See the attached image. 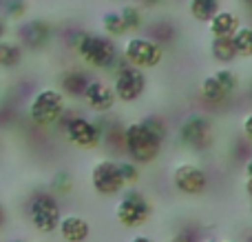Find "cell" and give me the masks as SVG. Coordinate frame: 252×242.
Instances as JSON below:
<instances>
[{
  "label": "cell",
  "instance_id": "1",
  "mask_svg": "<svg viewBox=\"0 0 252 242\" xmlns=\"http://www.w3.org/2000/svg\"><path fill=\"white\" fill-rule=\"evenodd\" d=\"M75 53L80 56V60L84 65L93 67V69H102V71H113L120 65V51L118 44L113 38L104 34H91V31H80L75 34L73 42Z\"/></svg>",
  "mask_w": 252,
  "mask_h": 242
},
{
  "label": "cell",
  "instance_id": "2",
  "mask_svg": "<svg viewBox=\"0 0 252 242\" xmlns=\"http://www.w3.org/2000/svg\"><path fill=\"white\" fill-rule=\"evenodd\" d=\"M27 114H29L31 122L38 127H53L66 114V98L62 96L60 89L44 87L33 93L29 107H27Z\"/></svg>",
  "mask_w": 252,
  "mask_h": 242
},
{
  "label": "cell",
  "instance_id": "3",
  "mask_svg": "<svg viewBox=\"0 0 252 242\" xmlns=\"http://www.w3.org/2000/svg\"><path fill=\"white\" fill-rule=\"evenodd\" d=\"M164 142L157 140L142 122H130L124 127V151L128 156L130 162L139 164H151L157 160Z\"/></svg>",
  "mask_w": 252,
  "mask_h": 242
},
{
  "label": "cell",
  "instance_id": "4",
  "mask_svg": "<svg viewBox=\"0 0 252 242\" xmlns=\"http://www.w3.org/2000/svg\"><path fill=\"white\" fill-rule=\"evenodd\" d=\"M27 216L38 234H53L58 231V225L62 220L60 200L51 191H38L35 196H31L27 204Z\"/></svg>",
  "mask_w": 252,
  "mask_h": 242
},
{
  "label": "cell",
  "instance_id": "5",
  "mask_svg": "<svg viewBox=\"0 0 252 242\" xmlns=\"http://www.w3.org/2000/svg\"><path fill=\"white\" fill-rule=\"evenodd\" d=\"M153 216V202L139 189H126L115 204V220L126 229H139Z\"/></svg>",
  "mask_w": 252,
  "mask_h": 242
},
{
  "label": "cell",
  "instance_id": "6",
  "mask_svg": "<svg viewBox=\"0 0 252 242\" xmlns=\"http://www.w3.org/2000/svg\"><path fill=\"white\" fill-rule=\"evenodd\" d=\"M64 131V138L69 145L78 149H95L102 145V127L97 120H91L87 116H62L58 122Z\"/></svg>",
  "mask_w": 252,
  "mask_h": 242
},
{
  "label": "cell",
  "instance_id": "7",
  "mask_svg": "<svg viewBox=\"0 0 252 242\" xmlns=\"http://www.w3.org/2000/svg\"><path fill=\"white\" fill-rule=\"evenodd\" d=\"M122 58L135 69H153L164 60V47L157 44L155 40L146 38V36H133L124 42Z\"/></svg>",
  "mask_w": 252,
  "mask_h": 242
},
{
  "label": "cell",
  "instance_id": "8",
  "mask_svg": "<svg viewBox=\"0 0 252 242\" xmlns=\"http://www.w3.org/2000/svg\"><path fill=\"white\" fill-rule=\"evenodd\" d=\"M115 76H113V91H115V98H118L120 102H126V105H130V102L139 100V98L144 96V91H146V76H144L142 69H135V67H130L128 62L120 60V65L115 67Z\"/></svg>",
  "mask_w": 252,
  "mask_h": 242
},
{
  "label": "cell",
  "instance_id": "9",
  "mask_svg": "<svg viewBox=\"0 0 252 242\" xmlns=\"http://www.w3.org/2000/svg\"><path fill=\"white\" fill-rule=\"evenodd\" d=\"M179 142L192 151H206L213 145V122L206 114H190L177 129Z\"/></svg>",
  "mask_w": 252,
  "mask_h": 242
},
{
  "label": "cell",
  "instance_id": "10",
  "mask_svg": "<svg viewBox=\"0 0 252 242\" xmlns=\"http://www.w3.org/2000/svg\"><path fill=\"white\" fill-rule=\"evenodd\" d=\"M237 89H239V76L228 67H221V69H217L215 74L206 76L201 80L199 91L201 98L210 105H223Z\"/></svg>",
  "mask_w": 252,
  "mask_h": 242
},
{
  "label": "cell",
  "instance_id": "11",
  "mask_svg": "<svg viewBox=\"0 0 252 242\" xmlns=\"http://www.w3.org/2000/svg\"><path fill=\"white\" fill-rule=\"evenodd\" d=\"M91 187L97 196H104V198L122 194L126 189V185L122 180V173H120L118 160H113V158L97 160L91 169Z\"/></svg>",
  "mask_w": 252,
  "mask_h": 242
},
{
  "label": "cell",
  "instance_id": "12",
  "mask_svg": "<svg viewBox=\"0 0 252 242\" xmlns=\"http://www.w3.org/2000/svg\"><path fill=\"white\" fill-rule=\"evenodd\" d=\"M173 187L179 191L182 196H201L208 187V176L199 164L192 162H182L173 169Z\"/></svg>",
  "mask_w": 252,
  "mask_h": 242
},
{
  "label": "cell",
  "instance_id": "13",
  "mask_svg": "<svg viewBox=\"0 0 252 242\" xmlns=\"http://www.w3.org/2000/svg\"><path fill=\"white\" fill-rule=\"evenodd\" d=\"M16 36H18V44L22 49L29 47L33 51H38V49H44L51 42V25L47 20H42V18H31V20H25L18 25Z\"/></svg>",
  "mask_w": 252,
  "mask_h": 242
},
{
  "label": "cell",
  "instance_id": "14",
  "mask_svg": "<svg viewBox=\"0 0 252 242\" xmlns=\"http://www.w3.org/2000/svg\"><path fill=\"white\" fill-rule=\"evenodd\" d=\"M82 100L87 102L89 109L97 111V114H106V111L113 109L118 98H115V91L109 82H104V80H100V78H93L91 82H89L87 91H84Z\"/></svg>",
  "mask_w": 252,
  "mask_h": 242
},
{
  "label": "cell",
  "instance_id": "15",
  "mask_svg": "<svg viewBox=\"0 0 252 242\" xmlns=\"http://www.w3.org/2000/svg\"><path fill=\"white\" fill-rule=\"evenodd\" d=\"M62 242H87L91 238V225L80 213H66L58 225Z\"/></svg>",
  "mask_w": 252,
  "mask_h": 242
},
{
  "label": "cell",
  "instance_id": "16",
  "mask_svg": "<svg viewBox=\"0 0 252 242\" xmlns=\"http://www.w3.org/2000/svg\"><path fill=\"white\" fill-rule=\"evenodd\" d=\"M91 74L84 69H66L60 76V91L64 98H84L89 82H91Z\"/></svg>",
  "mask_w": 252,
  "mask_h": 242
},
{
  "label": "cell",
  "instance_id": "17",
  "mask_svg": "<svg viewBox=\"0 0 252 242\" xmlns=\"http://www.w3.org/2000/svg\"><path fill=\"white\" fill-rule=\"evenodd\" d=\"M239 27H241V20L235 11L219 9L208 22V34L213 36V38H232Z\"/></svg>",
  "mask_w": 252,
  "mask_h": 242
},
{
  "label": "cell",
  "instance_id": "18",
  "mask_svg": "<svg viewBox=\"0 0 252 242\" xmlns=\"http://www.w3.org/2000/svg\"><path fill=\"white\" fill-rule=\"evenodd\" d=\"M22 62V47L13 40H0V69H16Z\"/></svg>",
  "mask_w": 252,
  "mask_h": 242
},
{
  "label": "cell",
  "instance_id": "19",
  "mask_svg": "<svg viewBox=\"0 0 252 242\" xmlns=\"http://www.w3.org/2000/svg\"><path fill=\"white\" fill-rule=\"evenodd\" d=\"M210 56L213 60L221 62V65H230L232 60H237V51L232 47L230 38H213L210 40Z\"/></svg>",
  "mask_w": 252,
  "mask_h": 242
},
{
  "label": "cell",
  "instance_id": "20",
  "mask_svg": "<svg viewBox=\"0 0 252 242\" xmlns=\"http://www.w3.org/2000/svg\"><path fill=\"white\" fill-rule=\"evenodd\" d=\"M188 11L195 20L210 22V18L219 11V0H190L188 2Z\"/></svg>",
  "mask_w": 252,
  "mask_h": 242
},
{
  "label": "cell",
  "instance_id": "21",
  "mask_svg": "<svg viewBox=\"0 0 252 242\" xmlns=\"http://www.w3.org/2000/svg\"><path fill=\"white\" fill-rule=\"evenodd\" d=\"M232 47L237 51V58H250L252 56V27H239L232 36Z\"/></svg>",
  "mask_w": 252,
  "mask_h": 242
},
{
  "label": "cell",
  "instance_id": "22",
  "mask_svg": "<svg viewBox=\"0 0 252 242\" xmlns=\"http://www.w3.org/2000/svg\"><path fill=\"white\" fill-rule=\"evenodd\" d=\"M102 29H104V36H109V38H120V36H124L128 31L120 11H106L102 16Z\"/></svg>",
  "mask_w": 252,
  "mask_h": 242
},
{
  "label": "cell",
  "instance_id": "23",
  "mask_svg": "<svg viewBox=\"0 0 252 242\" xmlns=\"http://www.w3.org/2000/svg\"><path fill=\"white\" fill-rule=\"evenodd\" d=\"M49 187H51V194L56 196H66L71 194V189H73V176H71L69 171H64V169H60V171H56L51 176V182H49Z\"/></svg>",
  "mask_w": 252,
  "mask_h": 242
},
{
  "label": "cell",
  "instance_id": "24",
  "mask_svg": "<svg viewBox=\"0 0 252 242\" xmlns=\"http://www.w3.org/2000/svg\"><path fill=\"white\" fill-rule=\"evenodd\" d=\"M146 38L155 40L157 44H161V47H164L166 42H170V40L175 38V29H173V25H170V22L159 20V22H155V25L148 27V36H146Z\"/></svg>",
  "mask_w": 252,
  "mask_h": 242
},
{
  "label": "cell",
  "instance_id": "25",
  "mask_svg": "<svg viewBox=\"0 0 252 242\" xmlns=\"http://www.w3.org/2000/svg\"><path fill=\"white\" fill-rule=\"evenodd\" d=\"M120 16H122V20H124V25L128 31H137L144 27V13L137 4H124V7L120 9Z\"/></svg>",
  "mask_w": 252,
  "mask_h": 242
},
{
  "label": "cell",
  "instance_id": "26",
  "mask_svg": "<svg viewBox=\"0 0 252 242\" xmlns=\"http://www.w3.org/2000/svg\"><path fill=\"white\" fill-rule=\"evenodd\" d=\"M139 122H142L144 127L157 138V140L164 142L166 138H168V127H166L164 118H159V116H146V118H142Z\"/></svg>",
  "mask_w": 252,
  "mask_h": 242
},
{
  "label": "cell",
  "instance_id": "27",
  "mask_svg": "<svg viewBox=\"0 0 252 242\" xmlns=\"http://www.w3.org/2000/svg\"><path fill=\"white\" fill-rule=\"evenodd\" d=\"M27 0H4L2 2V18L4 20H20L27 13Z\"/></svg>",
  "mask_w": 252,
  "mask_h": 242
},
{
  "label": "cell",
  "instance_id": "28",
  "mask_svg": "<svg viewBox=\"0 0 252 242\" xmlns=\"http://www.w3.org/2000/svg\"><path fill=\"white\" fill-rule=\"evenodd\" d=\"M118 164H120V173H122L124 185L130 189L139 180V167L135 162H130V160H118Z\"/></svg>",
  "mask_w": 252,
  "mask_h": 242
},
{
  "label": "cell",
  "instance_id": "29",
  "mask_svg": "<svg viewBox=\"0 0 252 242\" xmlns=\"http://www.w3.org/2000/svg\"><path fill=\"white\" fill-rule=\"evenodd\" d=\"M168 242H199V240H197V234H195V231L179 229L177 234H173V238H170Z\"/></svg>",
  "mask_w": 252,
  "mask_h": 242
},
{
  "label": "cell",
  "instance_id": "30",
  "mask_svg": "<svg viewBox=\"0 0 252 242\" xmlns=\"http://www.w3.org/2000/svg\"><path fill=\"white\" fill-rule=\"evenodd\" d=\"M241 129H244V133H246V138L252 142V114H248L244 120H241Z\"/></svg>",
  "mask_w": 252,
  "mask_h": 242
},
{
  "label": "cell",
  "instance_id": "31",
  "mask_svg": "<svg viewBox=\"0 0 252 242\" xmlns=\"http://www.w3.org/2000/svg\"><path fill=\"white\" fill-rule=\"evenodd\" d=\"M4 34H7V20L0 16V40H4Z\"/></svg>",
  "mask_w": 252,
  "mask_h": 242
},
{
  "label": "cell",
  "instance_id": "32",
  "mask_svg": "<svg viewBox=\"0 0 252 242\" xmlns=\"http://www.w3.org/2000/svg\"><path fill=\"white\" fill-rule=\"evenodd\" d=\"M130 242H155V240H153L151 236H133Z\"/></svg>",
  "mask_w": 252,
  "mask_h": 242
},
{
  "label": "cell",
  "instance_id": "33",
  "mask_svg": "<svg viewBox=\"0 0 252 242\" xmlns=\"http://www.w3.org/2000/svg\"><path fill=\"white\" fill-rule=\"evenodd\" d=\"M139 2H142L144 7H157V4H161L164 0H139Z\"/></svg>",
  "mask_w": 252,
  "mask_h": 242
},
{
  "label": "cell",
  "instance_id": "34",
  "mask_svg": "<svg viewBox=\"0 0 252 242\" xmlns=\"http://www.w3.org/2000/svg\"><path fill=\"white\" fill-rule=\"evenodd\" d=\"M4 222H7V211H4L2 202H0V229H2V227H4Z\"/></svg>",
  "mask_w": 252,
  "mask_h": 242
},
{
  "label": "cell",
  "instance_id": "35",
  "mask_svg": "<svg viewBox=\"0 0 252 242\" xmlns=\"http://www.w3.org/2000/svg\"><path fill=\"white\" fill-rule=\"evenodd\" d=\"M244 173H246V178H252V158L246 162V167H244Z\"/></svg>",
  "mask_w": 252,
  "mask_h": 242
},
{
  "label": "cell",
  "instance_id": "36",
  "mask_svg": "<svg viewBox=\"0 0 252 242\" xmlns=\"http://www.w3.org/2000/svg\"><path fill=\"white\" fill-rule=\"evenodd\" d=\"M246 194H248V198L252 200V178H246Z\"/></svg>",
  "mask_w": 252,
  "mask_h": 242
},
{
  "label": "cell",
  "instance_id": "37",
  "mask_svg": "<svg viewBox=\"0 0 252 242\" xmlns=\"http://www.w3.org/2000/svg\"><path fill=\"white\" fill-rule=\"evenodd\" d=\"M241 2H244L246 7H250V9H252V0H241Z\"/></svg>",
  "mask_w": 252,
  "mask_h": 242
},
{
  "label": "cell",
  "instance_id": "38",
  "mask_svg": "<svg viewBox=\"0 0 252 242\" xmlns=\"http://www.w3.org/2000/svg\"><path fill=\"white\" fill-rule=\"evenodd\" d=\"M201 242H219L217 238H206V240H201Z\"/></svg>",
  "mask_w": 252,
  "mask_h": 242
},
{
  "label": "cell",
  "instance_id": "39",
  "mask_svg": "<svg viewBox=\"0 0 252 242\" xmlns=\"http://www.w3.org/2000/svg\"><path fill=\"white\" fill-rule=\"evenodd\" d=\"M219 242H232V240H219Z\"/></svg>",
  "mask_w": 252,
  "mask_h": 242
},
{
  "label": "cell",
  "instance_id": "40",
  "mask_svg": "<svg viewBox=\"0 0 252 242\" xmlns=\"http://www.w3.org/2000/svg\"><path fill=\"white\" fill-rule=\"evenodd\" d=\"M13 242H25V240H13Z\"/></svg>",
  "mask_w": 252,
  "mask_h": 242
}]
</instances>
